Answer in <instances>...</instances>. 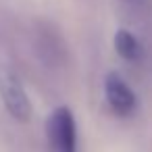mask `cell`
Here are the masks:
<instances>
[{
  "label": "cell",
  "mask_w": 152,
  "mask_h": 152,
  "mask_svg": "<svg viewBox=\"0 0 152 152\" xmlns=\"http://www.w3.org/2000/svg\"><path fill=\"white\" fill-rule=\"evenodd\" d=\"M50 152H77V125L71 108L58 106L46 123Z\"/></svg>",
  "instance_id": "7a4b0ae2"
},
{
  "label": "cell",
  "mask_w": 152,
  "mask_h": 152,
  "mask_svg": "<svg viewBox=\"0 0 152 152\" xmlns=\"http://www.w3.org/2000/svg\"><path fill=\"white\" fill-rule=\"evenodd\" d=\"M104 96H106L108 106L121 117H127V115H131L135 110V94L125 83V79H121L117 73L106 75V79H104Z\"/></svg>",
  "instance_id": "277c9868"
},
{
  "label": "cell",
  "mask_w": 152,
  "mask_h": 152,
  "mask_svg": "<svg viewBox=\"0 0 152 152\" xmlns=\"http://www.w3.org/2000/svg\"><path fill=\"white\" fill-rule=\"evenodd\" d=\"M115 50L121 58L133 63L142 56V44L129 29H119L115 34Z\"/></svg>",
  "instance_id": "5b68a950"
},
{
  "label": "cell",
  "mask_w": 152,
  "mask_h": 152,
  "mask_svg": "<svg viewBox=\"0 0 152 152\" xmlns=\"http://www.w3.org/2000/svg\"><path fill=\"white\" fill-rule=\"evenodd\" d=\"M34 52L46 67H61L67 58L65 42L50 23H38L34 27Z\"/></svg>",
  "instance_id": "3957f363"
},
{
  "label": "cell",
  "mask_w": 152,
  "mask_h": 152,
  "mask_svg": "<svg viewBox=\"0 0 152 152\" xmlns=\"http://www.w3.org/2000/svg\"><path fill=\"white\" fill-rule=\"evenodd\" d=\"M0 98L4 108L17 121H27L31 117V102L19 79V75L4 63H0Z\"/></svg>",
  "instance_id": "6da1fadb"
}]
</instances>
